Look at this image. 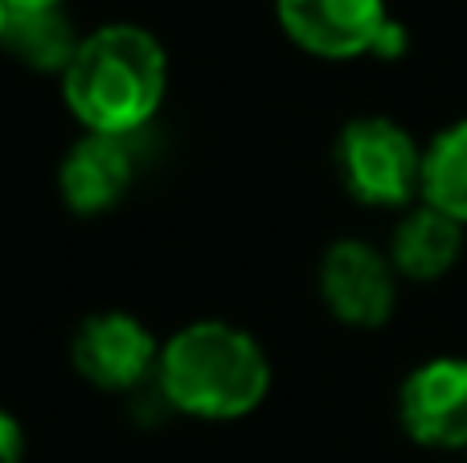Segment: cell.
Instances as JSON below:
<instances>
[{"label": "cell", "mask_w": 467, "mask_h": 463, "mask_svg": "<svg viewBox=\"0 0 467 463\" xmlns=\"http://www.w3.org/2000/svg\"><path fill=\"white\" fill-rule=\"evenodd\" d=\"M57 87L82 131L136 139L169 95V49L144 25L107 21L82 33L78 54Z\"/></svg>", "instance_id": "6da1fadb"}, {"label": "cell", "mask_w": 467, "mask_h": 463, "mask_svg": "<svg viewBox=\"0 0 467 463\" xmlns=\"http://www.w3.org/2000/svg\"><path fill=\"white\" fill-rule=\"evenodd\" d=\"M156 390L197 423H238L271 394V357L230 320H189L161 345Z\"/></svg>", "instance_id": "7a4b0ae2"}, {"label": "cell", "mask_w": 467, "mask_h": 463, "mask_svg": "<svg viewBox=\"0 0 467 463\" xmlns=\"http://www.w3.org/2000/svg\"><path fill=\"white\" fill-rule=\"evenodd\" d=\"M422 152L389 115H357L337 136V177L345 193L365 210H410L422 201Z\"/></svg>", "instance_id": "3957f363"}, {"label": "cell", "mask_w": 467, "mask_h": 463, "mask_svg": "<svg viewBox=\"0 0 467 463\" xmlns=\"http://www.w3.org/2000/svg\"><path fill=\"white\" fill-rule=\"evenodd\" d=\"M398 283L402 275L394 271L389 254L365 238H337L320 254L316 287L328 316L345 328H386L398 308Z\"/></svg>", "instance_id": "277c9868"}, {"label": "cell", "mask_w": 467, "mask_h": 463, "mask_svg": "<svg viewBox=\"0 0 467 463\" xmlns=\"http://www.w3.org/2000/svg\"><path fill=\"white\" fill-rule=\"evenodd\" d=\"M161 345L164 341H156L152 328L131 312H90L70 336V365L95 390L128 394L156 377Z\"/></svg>", "instance_id": "5b68a950"}, {"label": "cell", "mask_w": 467, "mask_h": 463, "mask_svg": "<svg viewBox=\"0 0 467 463\" xmlns=\"http://www.w3.org/2000/svg\"><path fill=\"white\" fill-rule=\"evenodd\" d=\"M275 21L296 49L324 62L378 57L389 33L386 0H275Z\"/></svg>", "instance_id": "8992f818"}, {"label": "cell", "mask_w": 467, "mask_h": 463, "mask_svg": "<svg viewBox=\"0 0 467 463\" xmlns=\"http://www.w3.org/2000/svg\"><path fill=\"white\" fill-rule=\"evenodd\" d=\"M398 423L427 451H467V357H427L398 386Z\"/></svg>", "instance_id": "52a82bcc"}, {"label": "cell", "mask_w": 467, "mask_h": 463, "mask_svg": "<svg viewBox=\"0 0 467 463\" xmlns=\"http://www.w3.org/2000/svg\"><path fill=\"white\" fill-rule=\"evenodd\" d=\"M136 185V148L119 136L82 131L57 160V197L78 218H103Z\"/></svg>", "instance_id": "ba28073f"}, {"label": "cell", "mask_w": 467, "mask_h": 463, "mask_svg": "<svg viewBox=\"0 0 467 463\" xmlns=\"http://www.w3.org/2000/svg\"><path fill=\"white\" fill-rule=\"evenodd\" d=\"M463 246H467V226L447 218L435 205L419 201L410 210H402L394 234H389L386 254L402 279H410V283H435V279L451 275L460 267Z\"/></svg>", "instance_id": "9c48e42d"}, {"label": "cell", "mask_w": 467, "mask_h": 463, "mask_svg": "<svg viewBox=\"0 0 467 463\" xmlns=\"http://www.w3.org/2000/svg\"><path fill=\"white\" fill-rule=\"evenodd\" d=\"M82 46V33L62 8H8L0 49L33 74L62 78Z\"/></svg>", "instance_id": "30bf717a"}, {"label": "cell", "mask_w": 467, "mask_h": 463, "mask_svg": "<svg viewBox=\"0 0 467 463\" xmlns=\"http://www.w3.org/2000/svg\"><path fill=\"white\" fill-rule=\"evenodd\" d=\"M422 201L467 226V115L431 136L422 152Z\"/></svg>", "instance_id": "8fae6325"}, {"label": "cell", "mask_w": 467, "mask_h": 463, "mask_svg": "<svg viewBox=\"0 0 467 463\" xmlns=\"http://www.w3.org/2000/svg\"><path fill=\"white\" fill-rule=\"evenodd\" d=\"M25 451H29V443H25L21 418L0 406V463H25Z\"/></svg>", "instance_id": "7c38bea8"}, {"label": "cell", "mask_w": 467, "mask_h": 463, "mask_svg": "<svg viewBox=\"0 0 467 463\" xmlns=\"http://www.w3.org/2000/svg\"><path fill=\"white\" fill-rule=\"evenodd\" d=\"M8 8H62L66 0H5Z\"/></svg>", "instance_id": "4fadbf2b"}, {"label": "cell", "mask_w": 467, "mask_h": 463, "mask_svg": "<svg viewBox=\"0 0 467 463\" xmlns=\"http://www.w3.org/2000/svg\"><path fill=\"white\" fill-rule=\"evenodd\" d=\"M5 21H8V5L0 0V33H5Z\"/></svg>", "instance_id": "5bb4252c"}]
</instances>
